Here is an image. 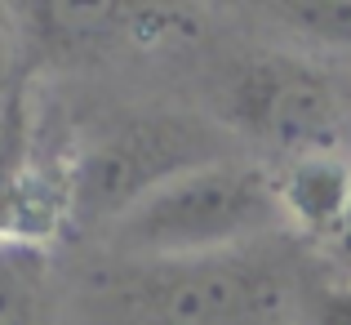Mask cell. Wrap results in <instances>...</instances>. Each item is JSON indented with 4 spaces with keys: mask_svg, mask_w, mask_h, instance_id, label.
Masks as SVG:
<instances>
[{
    "mask_svg": "<svg viewBox=\"0 0 351 325\" xmlns=\"http://www.w3.org/2000/svg\"><path fill=\"white\" fill-rule=\"evenodd\" d=\"M18 45H23V36H18L14 9H9V0H0V89L9 85V71H14V54H18Z\"/></svg>",
    "mask_w": 351,
    "mask_h": 325,
    "instance_id": "cell-10",
    "label": "cell"
},
{
    "mask_svg": "<svg viewBox=\"0 0 351 325\" xmlns=\"http://www.w3.org/2000/svg\"><path fill=\"white\" fill-rule=\"evenodd\" d=\"M285 223L307 236H338L351 205V156H298L276 174Z\"/></svg>",
    "mask_w": 351,
    "mask_h": 325,
    "instance_id": "cell-6",
    "label": "cell"
},
{
    "mask_svg": "<svg viewBox=\"0 0 351 325\" xmlns=\"http://www.w3.org/2000/svg\"><path fill=\"white\" fill-rule=\"evenodd\" d=\"M18 36L49 63H94L169 23L165 0H9Z\"/></svg>",
    "mask_w": 351,
    "mask_h": 325,
    "instance_id": "cell-5",
    "label": "cell"
},
{
    "mask_svg": "<svg viewBox=\"0 0 351 325\" xmlns=\"http://www.w3.org/2000/svg\"><path fill=\"white\" fill-rule=\"evenodd\" d=\"M334 240H338V249H343V254L351 258V205H347V218H343V227H338V236H334Z\"/></svg>",
    "mask_w": 351,
    "mask_h": 325,
    "instance_id": "cell-11",
    "label": "cell"
},
{
    "mask_svg": "<svg viewBox=\"0 0 351 325\" xmlns=\"http://www.w3.org/2000/svg\"><path fill=\"white\" fill-rule=\"evenodd\" d=\"M311 325H351V276L325 281L311 294Z\"/></svg>",
    "mask_w": 351,
    "mask_h": 325,
    "instance_id": "cell-9",
    "label": "cell"
},
{
    "mask_svg": "<svg viewBox=\"0 0 351 325\" xmlns=\"http://www.w3.org/2000/svg\"><path fill=\"white\" fill-rule=\"evenodd\" d=\"M232 156L214 125L196 116H129L85 147L71 174V214L116 223L143 197L196 165Z\"/></svg>",
    "mask_w": 351,
    "mask_h": 325,
    "instance_id": "cell-3",
    "label": "cell"
},
{
    "mask_svg": "<svg viewBox=\"0 0 351 325\" xmlns=\"http://www.w3.org/2000/svg\"><path fill=\"white\" fill-rule=\"evenodd\" d=\"M245 5L316 49H351V0H245Z\"/></svg>",
    "mask_w": 351,
    "mask_h": 325,
    "instance_id": "cell-8",
    "label": "cell"
},
{
    "mask_svg": "<svg viewBox=\"0 0 351 325\" xmlns=\"http://www.w3.org/2000/svg\"><path fill=\"white\" fill-rule=\"evenodd\" d=\"M0 325H53L49 263L32 240L0 236Z\"/></svg>",
    "mask_w": 351,
    "mask_h": 325,
    "instance_id": "cell-7",
    "label": "cell"
},
{
    "mask_svg": "<svg viewBox=\"0 0 351 325\" xmlns=\"http://www.w3.org/2000/svg\"><path fill=\"white\" fill-rule=\"evenodd\" d=\"M280 227L285 210L276 174L240 156H223L143 197L125 218L112 223V236L138 258H200L249 249Z\"/></svg>",
    "mask_w": 351,
    "mask_h": 325,
    "instance_id": "cell-1",
    "label": "cell"
},
{
    "mask_svg": "<svg viewBox=\"0 0 351 325\" xmlns=\"http://www.w3.org/2000/svg\"><path fill=\"white\" fill-rule=\"evenodd\" d=\"M236 129L280 152L298 156H351V80L302 58H254L236 71L227 94Z\"/></svg>",
    "mask_w": 351,
    "mask_h": 325,
    "instance_id": "cell-4",
    "label": "cell"
},
{
    "mask_svg": "<svg viewBox=\"0 0 351 325\" xmlns=\"http://www.w3.org/2000/svg\"><path fill=\"white\" fill-rule=\"evenodd\" d=\"M116 281L112 303L129 325H276L293 276L267 254L227 249L200 258H143Z\"/></svg>",
    "mask_w": 351,
    "mask_h": 325,
    "instance_id": "cell-2",
    "label": "cell"
}]
</instances>
